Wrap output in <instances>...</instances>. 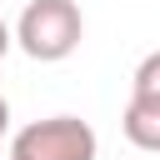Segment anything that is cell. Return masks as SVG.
Masks as SVG:
<instances>
[{"mask_svg": "<svg viewBox=\"0 0 160 160\" xmlns=\"http://www.w3.org/2000/svg\"><path fill=\"white\" fill-rule=\"evenodd\" d=\"M80 40H85V15L75 0H30L15 20V45L40 65L70 60Z\"/></svg>", "mask_w": 160, "mask_h": 160, "instance_id": "6da1fadb", "label": "cell"}, {"mask_svg": "<svg viewBox=\"0 0 160 160\" xmlns=\"http://www.w3.org/2000/svg\"><path fill=\"white\" fill-rule=\"evenodd\" d=\"M95 155H100V140L80 115L30 120L10 135V160H95Z\"/></svg>", "mask_w": 160, "mask_h": 160, "instance_id": "7a4b0ae2", "label": "cell"}, {"mask_svg": "<svg viewBox=\"0 0 160 160\" xmlns=\"http://www.w3.org/2000/svg\"><path fill=\"white\" fill-rule=\"evenodd\" d=\"M120 130H125V140H130L135 150L160 155V95L130 90V105H125V115H120Z\"/></svg>", "mask_w": 160, "mask_h": 160, "instance_id": "3957f363", "label": "cell"}, {"mask_svg": "<svg viewBox=\"0 0 160 160\" xmlns=\"http://www.w3.org/2000/svg\"><path fill=\"white\" fill-rule=\"evenodd\" d=\"M130 90H140V95H160V50H150V55L135 65V75H130Z\"/></svg>", "mask_w": 160, "mask_h": 160, "instance_id": "277c9868", "label": "cell"}, {"mask_svg": "<svg viewBox=\"0 0 160 160\" xmlns=\"http://www.w3.org/2000/svg\"><path fill=\"white\" fill-rule=\"evenodd\" d=\"M10 45H15V30H10V25H5V20H0V60H5V55H10Z\"/></svg>", "mask_w": 160, "mask_h": 160, "instance_id": "5b68a950", "label": "cell"}, {"mask_svg": "<svg viewBox=\"0 0 160 160\" xmlns=\"http://www.w3.org/2000/svg\"><path fill=\"white\" fill-rule=\"evenodd\" d=\"M5 130H10V100L0 95V135H5Z\"/></svg>", "mask_w": 160, "mask_h": 160, "instance_id": "8992f818", "label": "cell"}]
</instances>
